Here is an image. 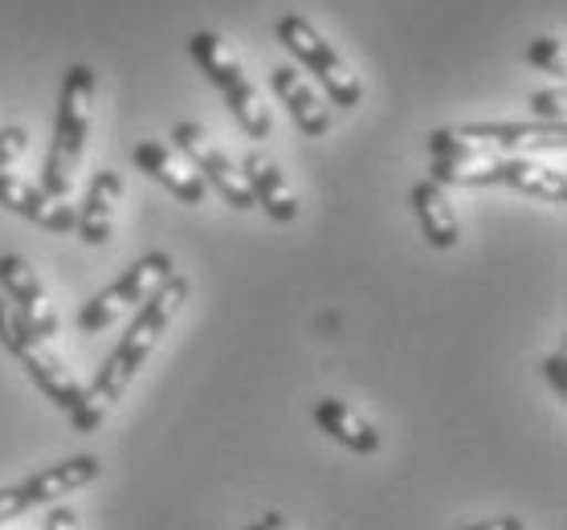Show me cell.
Here are the masks:
<instances>
[{
  "mask_svg": "<svg viewBox=\"0 0 567 530\" xmlns=\"http://www.w3.org/2000/svg\"><path fill=\"white\" fill-rule=\"evenodd\" d=\"M184 302H188V278H181V273H172L159 290H152V298H147L140 311H135V319H131L127 335L118 339V347L111 351L103 367L94 372L91 388H86V396H91L94 408H103L106 413V408L127 392V384L135 380V372L143 367V360L155 351L159 335L172 326V319L181 314Z\"/></svg>",
  "mask_w": 567,
  "mask_h": 530,
  "instance_id": "6da1fadb",
  "label": "cell"
},
{
  "mask_svg": "<svg viewBox=\"0 0 567 530\" xmlns=\"http://www.w3.org/2000/svg\"><path fill=\"white\" fill-rule=\"evenodd\" d=\"M0 347L25 367V375L50 396L53 408H62V413L74 420L78 433H94V428L103 425V408H94L86 388L74 380V372L53 355V347L45 339H38L21 319H17L9 302H0Z\"/></svg>",
  "mask_w": 567,
  "mask_h": 530,
  "instance_id": "7a4b0ae2",
  "label": "cell"
},
{
  "mask_svg": "<svg viewBox=\"0 0 567 530\" xmlns=\"http://www.w3.org/2000/svg\"><path fill=\"white\" fill-rule=\"evenodd\" d=\"M94 91H99V79H94L91 65H70L62 79V91H58V123H53V143L50 156H45V168H41V193L53 196V200H65L70 188H74V172L82 164V152H86V135H91V106Z\"/></svg>",
  "mask_w": 567,
  "mask_h": 530,
  "instance_id": "3957f363",
  "label": "cell"
},
{
  "mask_svg": "<svg viewBox=\"0 0 567 530\" xmlns=\"http://www.w3.org/2000/svg\"><path fill=\"white\" fill-rule=\"evenodd\" d=\"M567 127L564 123H462L441 127L429 135L433 159H474L498 156V152H564Z\"/></svg>",
  "mask_w": 567,
  "mask_h": 530,
  "instance_id": "277c9868",
  "label": "cell"
},
{
  "mask_svg": "<svg viewBox=\"0 0 567 530\" xmlns=\"http://www.w3.org/2000/svg\"><path fill=\"white\" fill-rule=\"evenodd\" d=\"M429 180L441 188H486V184H503L515 193L539 196V200H567V180L564 172L535 164L523 156H474V159H429Z\"/></svg>",
  "mask_w": 567,
  "mask_h": 530,
  "instance_id": "5b68a950",
  "label": "cell"
},
{
  "mask_svg": "<svg viewBox=\"0 0 567 530\" xmlns=\"http://www.w3.org/2000/svg\"><path fill=\"white\" fill-rule=\"evenodd\" d=\"M188 53H193V62L200 65V74L220 91L225 106L233 111V118L241 123V131H246L249 139H266L274 131L270 111L261 106V91L246 79V70H241V62L229 53V45H225L217 33H193V38H188Z\"/></svg>",
  "mask_w": 567,
  "mask_h": 530,
  "instance_id": "8992f818",
  "label": "cell"
},
{
  "mask_svg": "<svg viewBox=\"0 0 567 530\" xmlns=\"http://www.w3.org/2000/svg\"><path fill=\"white\" fill-rule=\"evenodd\" d=\"M172 273H176L172 270V253H159V249H155V253H143V258L131 261L127 270L118 273L106 290H99L91 302H82V311H78V326H82L86 335L106 331V326L118 323L123 314L140 311L143 302L152 298V290H159Z\"/></svg>",
  "mask_w": 567,
  "mask_h": 530,
  "instance_id": "52a82bcc",
  "label": "cell"
},
{
  "mask_svg": "<svg viewBox=\"0 0 567 530\" xmlns=\"http://www.w3.org/2000/svg\"><path fill=\"white\" fill-rule=\"evenodd\" d=\"M278 41H282L286 50L295 53V62H302L319 79V86L327 91V98L336 106H360L363 98V82L360 74H351V65L343 62V53L331 45V41H322V33L310 25L307 17H282L278 21Z\"/></svg>",
  "mask_w": 567,
  "mask_h": 530,
  "instance_id": "ba28073f",
  "label": "cell"
},
{
  "mask_svg": "<svg viewBox=\"0 0 567 530\" xmlns=\"http://www.w3.org/2000/svg\"><path fill=\"white\" fill-rule=\"evenodd\" d=\"M172 143H176V152L188 159V168L205 180V188H217L225 205L237 208V212L258 208L254 205V196H249L246 180H241V172L233 168L229 156L208 139L205 127H196V123H176V127H172Z\"/></svg>",
  "mask_w": 567,
  "mask_h": 530,
  "instance_id": "9c48e42d",
  "label": "cell"
},
{
  "mask_svg": "<svg viewBox=\"0 0 567 530\" xmlns=\"http://www.w3.org/2000/svg\"><path fill=\"white\" fill-rule=\"evenodd\" d=\"M0 290L13 302V314L33 331V335L45 339V343L58 335V326H62L58 323V311H53V302H50V294H45V285H41L38 270H33L21 253H0Z\"/></svg>",
  "mask_w": 567,
  "mask_h": 530,
  "instance_id": "30bf717a",
  "label": "cell"
},
{
  "mask_svg": "<svg viewBox=\"0 0 567 530\" xmlns=\"http://www.w3.org/2000/svg\"><path fill=\"white\" fill-rule=\"evenodd\" d=\"M99 474H103L99 457H91V453H74V457H65V461H58V466L25 478L21 486H17V493H21L25 510H33V506H58L65 493L91 486Z\"/></svg>",
  "mask_w": 567,
  "mask_h": 530,
  "instance_id": "8fae6325",
  "label": "cell"
},
{
  "mask_svg": "<svg viewBox=\"0 0 567 530\" xmlns=\"http://www.w3.org/2000/svg\"><path fill=\"white\" fill-rule=\"evenodd\" d=\"M123 196V176L115 168H99L86 184L82 205L74 208V229L86 246H106L115 229V205Z\"/></svg>",
  "mask_w": 567,
  "mask_h": 530,
  "instance_id": "7c38bea8",
  "label": "cell"
},
{
  "mask_svg": "<svg viewBox=\"0 0 567 530\" xmlns=\"http://www.w3.org/2000/svg\"><path fill=\"white\" fill-rule=\"evenodd\" d=\"M0 208H9L17 217L33 220V225L50 229V233H70V229H74V208L65 205V200L45 196L38 184L21 180V176H9V172H0Z\"/></svg>",
  "mask_w": 567,
  "mask_h": 530,
  "instance_id": "4fadbf2b",
  "label": "cell"
},
{
  "mask_svg": "<svg viewBox=\"0 0 567 530\" xmlns=\"http://www.w3.org/2000/svg\"><path fill=\"white\" fill-rule=\"evenodd\" d=\"M241 180H246L249 196H254V205H261V212L270 220H278V225H290V220H298V200L295 193H290V184H286L282 168L274 164L266 152H249L246 164H241Z\"/></svg>",
  "mask_w": 567,
  "mask_h": 530,
  "instance_id": "5bb4252c",
  "label": "cell"
},
{
  "mask_svg": "<svg viewBox=\"0 0 567 530\" xmlns=\"http://www.w3.org/2000/svg\"><path fill=\"white\" fill-rule=\"evenodd\" d=\"M131 159H135V168H140L143 176L159 180L176 200H184V205H205V193H208L205 180H200L193 168H184L164 143H152V139L135 143V147H131Z\"/></svg>",
  "mask_w": 567,
  "mask_h": 530,
  "instance_id": "9a60e30c",
  "label": "cell"
},
{
  "mask_svg": "<svg viewBox=\"0 0 567 530\" xmlns=\"http://www.w3.org/2000/svg\"><path fill=\"white\" fill-rule=\"evenodd\" d=\"M270 82H274V94L282 98V106L290 111V118H295V127L302 131L307 139L327 135V127H331L327 103H322L319 91L298 74V65H278V70L270 74Z\"/></svg>",
  "mask_w": 567,
  "mask_h": 530,
  "instance_id": "2e32d148",
  "label": "cell"
},
{
  "mask_svg": "<svg viewBox=\"0 0 567 530\" xmlns=\"http://www.w3.org/2000/svg\"><path fill=\"white\" fill-rule=\"evenodd\" d=\"M315 425L351 453H363V457H368V453L380 449V433H375V425L372 420H363V416L343 401H331V396H327V401L315 404Z\"/></svg>",
  "mask_w": 567,
  "mask_h": 530,
  "instance_id": "e0dca14e",
  "label": "cell"
},
{
  "mask_svg": "<svg viewBox=\"0 0 567 530\" xmlns=\"http://www.w3.org/2000/svg\"><path fill=\"white\" fill-rule=\"evenodd\" d=\"M413 212H416V220H421V229H425V241L433 249H453L457 246V212H453V205H450V196H445V188L441 184H433V180H421L413 188Z\"/></svg>",
  "mask_w": 567,
  "mask_h": 530,
  "instance_id": "ac0fdd59",
  "label": "cell"
},
{
  "mask_svg": "<svg viewBox=\"0 0 567 530\" xmlns=\"http://www.w3.org/2000/svg\"><path fill=\"white\" fill-rule=\"evenodd\" d=\"M527 62L539 65V70H547V74H555V79L564 82V74H567L564 38H535L527 45Z\"/></svg>",
  "mask_w": 567,
  "mask_h": 530,
  "instance_id": "d6986e66",
  "label": "cell"
},
{
  "mask_svg": "<svg viewBox=\"0 0 567 530\" xmlns=\"http://www.w3.org/2000/svg\"><path fill=\"white\" fill-rule=\"evenodd\" d=\"M530 115L535 123H564V86L530 94Z\"/></svg>",
  "mask_w": 567,
  "mask_h": 530,
  "instance_id": "ffe728a7",
  "label": "cell"
},
{
  "mask_svg": "<svg viewBox=\"0 0 567 530\" xmlns=\"http://www.w3.org/2000/svg\"><path fill=\"white\" fill-rule=\"evenodd\" d=\"M25 143H29L25 127H0V172L25 156Z\"/></svg>",
  "mask_w": 567,
  "mask_h": 530,
  "instance_id": "44dd1931",
  "label": "cell"
},
{
  "mask_svg": "<svg viewBox=\"0 0 567 530\" xmlns=\"http://www.w3.org/2000/svg\"><path fill=\"white\" fill-rule=\"evenodd\" d=\"M564 367H567V355H564V351H555V355H547V360H543V375H547V384L555 388V396H567Z\"/></svg>",
  "mask_w": 567,
  "mask_h": 530,
  "instance_id": "7402d4cb",
  "label": "cell"
},
{
  "mask_svg": "<svg viewBox=\"0 0 567 530\" xmlns=\"http://www.w3.org/2000/svg\"><path fill=\"white\" fill-rule=\"evenodd\" d=\"M21 515H25V502H21L17 486L0 490V522H13V518H21Z\"/></svg>",
  "mask_w": 567,
  "mask_h": 530,
  "instance_id": "603a6c76",
  "label": "cell"
},
{
  "mask_svg": "<svg viewBox=\"0 0 567 530\" xmlns=\"http://www.w3.org/2000/svg\"><path fill=\"white\" fill-rule=\"evenodd\" d=\"M45 530H78V515L70 506H53L50 518H45Z\"/></svg>",
  "mask_w": 567,
  "mask_h": 530,
  "instance_id": "cb8c5ba5",
  "label": "cell"
},
{
  "mask_svg": "<svg viewBox=\"0 0 567 530\" xmlns=\"http://www.w3.org/2000/svg\"><path fill=\"white\" fill-rule=\"evenodd\" d=\"M462 530H527V527H523L518 515H498V518H486V522H474V527H462Z\"/></svg>",
  "mask_w": 567,
  "mask_h": 530,
  "instance_id": "d4e9b609",
  "label": "cell"
},
{
  "mask_svg": "<svg viewBox=\"0 0 567 530\" xmlns=\"http://www.w3.org/2000/svg\"><path fill=\"white\" fill-rule=\"evenodd\" d=\"M246 530H270V527H261V522H254V527H246Z\"/></svg>",
  "mask_w": 567,
  "mask_h": 530,
  "instance_id": "484cf974",
  "label": "cell"
}]
</instances>
